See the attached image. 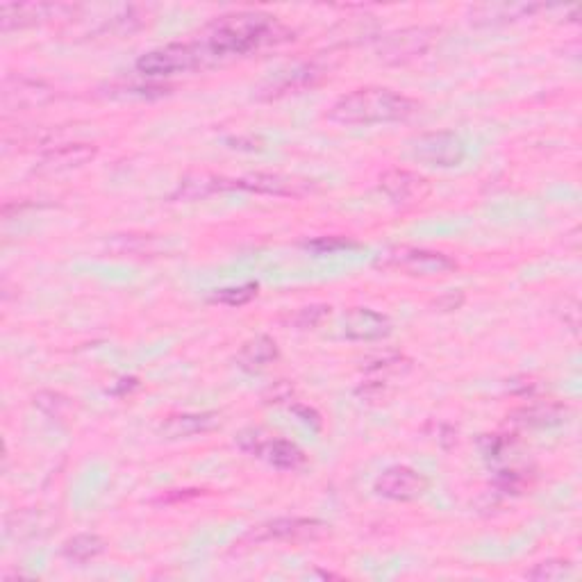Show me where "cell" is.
<instances>
[{
  "label": "cell",
  "mask_w": 582,
  "mask_h": 582,
  "mask_svg": "<svg viewBox=\"0 0 582 582\" xmlns=\"http://www.w3.org/2000/svg\"><path fill=\"white\" fill-rule=\"evenodd\" d=\"M287 35L289 32L271 16L239 12L221 16L219 21L212 23L203 46L212 55V60H221V57L246 55L262 46L278 44V41H285Z\"/></svg>",
  "instance_id": "1"
},
{
  "label": "cell",
  "mask_w": 582,
  "mask_h": 582,
  "mask_svg": "<svg viewBox=\"0 0 582 582\" xmlns=\"http://www.w3.org/2000/svg\"><path fill=\"white\" fill-rule=\"evenodd\" d=\"M419 103L401 91L364 87L339 98L328 110V119L342 126H376V123L407 121L419 112Z\"/></svg>",
  "instance_id": "2"
},
{
  "label": "cell",
  "mask_w": 582,
  "mask_h": 582,
  "mask_svg": "<svg viewBox=\"0 0 582 582\" xmlns=\"http://www.w3.org/2000/svg\"><path fill=\"white\" fill-rule=\"evenodd\" d=\"M207 62H214L207 53L203 41L196 44H169L141 55L137 60V71L146 78H166L176 73L201 69Z\"/></svg>",
  "instance_id": "3"
},
{
  "label": "cell",
  "mask_w": 582,
  "mask_h": 582,
  "mask_svg": "<svg viewBox=\"0 0 582 582\" xmlns=\"http://www.w3.org/2000/svg\"><path fill=\"white\" fill-rule=\"evenodd\" d=\"M380 266L398 271V273H405V276H414V278H435V276L453 273L457 269V262L446 253L428 251V248L401 246L382 257Z\"/></svg>",
  "instance_id": "4"
},
{
  "label": "cell",
  "mask_w": 582,
  "mask_h": 582,
  "mask_svg": "<svg viewBox=\"0 0 582 582\" xmlns=\"http://www.w3.org/2000/svg\"><path fill=\"white\" fill-rule=\"evenodd\" d=\"M412 157L435 169H453L467 160V144L455 132H426L412 141Z\"/></svg>",
  "instance_id": "5"
},
{
  "label": "cell",
  "mask_w": 582,
  "mask_h": 582,
  "mask_svg": "<svg viewBox=\"0 0 582 582\" xmlns=\"http://www.w3.org/2000/svg\"><path fill=\"white\" fill-rule=\"evenodd\" d=\"M437 30L417 26V28H403L396 30L392 35H385L378 41V57L382 62L389 64H403L419 57L435 44Z\"/></svg>",
  "instance_id": "6"
},
{
  "label": "cell",
  "mask_w": 582,
  "mask_h": 582,
  "mask_svg": "<svg viewBox=\"0 0 582 582\" xmlns=\"http://www.w3.org/2000/svg\"><path fill=\"white\" fill-rule=\"evenodd\" d=\"M328 526L317 519H276L262 523L246 535L244 542L262 544V542H307V539H319L326 535Z\"/></svg>",
  "instance_id": "7"
},
{
  "label": "cell",
  "mask_w": 582,
  "mask_h": 582,
  "mask_svg": "<svg viewBox=\"0 0 582 582\" xmlns=\"http://www.w3.org/2000/svg\"><path fill=\"white\" fill-rule=\"evenodd\" d=\"M55 91L46 82L14 76L3 82V110L5 112H28L53 101Z\"/></svg>",
  "instance_id": "8"
},
{
  "label": "cell",
  "mask_w": 582,
  "mask_h": 582,
  "mask_svg": "<svg viewBox=\"0 0 582 582\" xmlns=\"http://www.w3.org/2000/svg\"><path fill=\"white\" fill-rule=\"evenodd\" d=\"M430 480L410 467H389L376 480V492L389 501H414L428 492Z\"/></svg>",
  "instance_id": "9"
},
{
  "label": "cell",
  "mask_w": 582,
  "mask_h": 582,
  "mask_svg": "<svg viewBox=\"0 0 582 582\" xmlns=\"http://www.w3.org/2000/svg\"><path fill=\"white\" fill-rule=\"evenodd\" d=\"M230 187L269 196H307L314 191L312 180L280 176V173H255V176L230 180Z\"/></svg>",
  "instance_id": "10"
},
{
  "label": "cell",
  "mask_w": 582,
  "mask_h": 582,
  "mask_svg": "<svg viewBox=\"0 0 582 582\" xmlns=\"http://www.w3.org/2000/svg\"><path fill=\"white\" fill-rule=\"evenodd\" d=\"M69 5H48V3H5L0 5V30L12 32L39 26L57 14L69 12Z\"/></svg>",
  "instance_id": "11"
},
{
  "label": "cell",
  "mask_w": 582,
  "mask_h": 582,
  "mask_svg": "<svg viewBox=\"0 0 582 582\" xmlns=\"http://www.w3.org/2000/svg\"><path fill=\"white\" fill-rule=\"evenodd\" d=\"M392 332V321L371 307H353L344 317V335L353 342H378Z\"/></svg>",
  "instance_id": "12"
},
{
  "label": "cell",
  "mask_w": 582,
  "mask_h": 582,
  "mask_svg": "<svg viewBox=\"0 0 582 582\" xmlns=\"http://www.w3.org/2000/svg\"><path fill=\"white\" fill-rule=\"evenodd\" d=\"M380 189L394 203H421L428 196V180L407 169H389L380 176Z\"/></svg>",
  "instance_id": "13"
},
{
  "label": "cell",
  "mask_w": 582,
  "mask_h": 582,
  "mask_svg": "<svg viewBox=\"0 0 582 582\" xmlns=\"http://www.w3.org/2000/svg\"><path fill=\"white\" fill-rule=\"evenodd\" d=\"M96 157V146L91 144H66L60 148H53L44 160L39 164V173H48V176H55V173H66L73 169H80V166L89 164Z\"/></svg>",
  "instance_id": "14"
},
{
  "label": "cell",
  "mask_w": 582,
  "mask_h": 582,
  "mask_svg": "<svg viewBox=\"0 0 582 582\" xmlns=\"http://www.w3.org/2000/svg\"><path fill=\"white\" fill-rule=\"evenodd\" d=\"M221 426V417L214 412L201 414H176L162 423V435L169 439H187L196 435H205Z\"/></svg>",
  "instance_id": "15"
},
{
  "label": "cell",
  "mask_w": 582,
  "mask_h": 582,
  "mask_svg": "<svg viewBox=\"0 0 582 582\" xmlns=\"http://www.w3.org/2000/svg\"><path fill=\"white\" fill-rule=\"evenodd\" d=\"M539 10H542V5L535 3H487L473 7L471 21L485 23V26H496V23L528 19V16Z\"/></svg>",
  "instance_id": "16"
},
{
  "label": "cell",
  "mask_w": 582,
  "mask_h": 582,
  "mask_svg": "<svg viewBox=\"0 0 582 582\" xmlns=\"http://www.w3.org/2000/svg\"><path fill=\"white\" fill-rule=\"evenodd\" d=\"M257 457H262L264 462H269L271 467H278V469H287V471H294V469H301L303 464L307 462L305 453L298 448L296 444L287 442V439L276 437V435H269L264 446L260 448V453Z\"/></svg>",
  "instance_id": "17"
},
{
  "label": "cell",
  "mask_w": 582,
  "mask_h": 582,
  "mask_svg": "<svg viewBox=\"0 0 582 582\" xmlns=\"http://www.w3.org/2000/svg\"><path fill=\"white\" fill-rule=\"evenodd\" d=\"M278 360V344L271 337H255L241 346L237 353V367L248 373L262 371Z\"/></svg>",
  "instance_id": "18"
},
{
  "label": "cell",
  "mask_w": 582,
  "mask_h": 582,
  "mask_svg": "<svg viewBox=\"0 0 582 582\" xmlns=\"http://www.w3.org/2000/svg\"><path fill=\"white\" fill-rule=\"evenodd\" d=\"M514 417H517V421L523 423V426L530 428H555L567 421V407L557 403H537L523 407V410H519Z\"/></svg>",
  "instance_id": "19"
},
{
  "label": "cell",
  "mask_w": 582,
  "mask_h": 582,
  "mask_svg": "<svg viewBox=\"0 0 582 582\" xmlns=\"http://www.w3.org/2000/svg\"><path fill=\"white\" fill-rule=\"evenodd\" d=\"M223 189H230V180L226 178H216V176H191L180 180V187L173 198L176 201H196V198H205L214 194V191H223Z\"/></svg>",
  "instance_id": "20"
},
{
  "label": "cell",
  "mask_w": 582,
  "mask_h": 582,
  "mask_svg": "<svg viewBox=\"0 0 582 582\" xmlns=\"http://www.w3.org/2000/svg\"><path fill=\"white\" fill-rule=\"evenodd\" d=\"M105 551V542L98 535H89V532H85V535H76V537H71V539H66L64 546H62V553L66 560H71V562H89V560H94V557H98Z\"/></svg>",
  "instance_id": "21"
},
{
  "label": "cell",
  "mask_w": 582,
  "mask_h": 582,
  "mask_svg": "<svg viewBox=\"0 0 582 582\" xmlns=\"http://www.w3.org/2000/svg\"><path fill=\"white\" fill-rule=\"evenodd\" d=\"M257 291H260V287H257L255 282H246V285H239V287L216 289L210 296V301L219 305H228V307H241V305L251 303L257 296Z\"/></svg>",
  "instance_id": "22"
},
{
  "label": "cell",
  "mask_w": 582,
  "mask_h": 582,
  "mask_svg": "<svg viewBox=\"0 0 582 582\" xmlns=\"http://www.w3.org/2000/svg\"><path fill=\"white\" fill-rule=\"evenodd\" d=\"M571 576V562L567 560H548L539 562L535 569L528 571L530 580H544V582H557Z\"/></svg>",
  "instance_id": "23"
},
{
  "label": "cell",
  "mask_w": 582,
  "mask_h": 582,
  "mask_svg": "<svg viewBox=\"0 0 582 582\" xmlns=\"http://www.w3.org/2000/svg\"><path fill=\"white\" fill-rule=\"evenodd\" d=\"M330 317V305H307V307H301L294 317H291V323L298 330H314V328H319L323 321H326Z\"/></svg>",
  "instance_id": "24"
},
{
  "label": "cell",
  "mask_w": 582,
  "mask_h": 582,
  "mask_svg": "<svg viewBox=\"0 0 582 582\" xmlns=\"http://www.w3.org/2000/svg\"><path fill=\"white\" fill-rule=\"evenodd\" d=\"M310 251L319 253V255H330V253H337V251H348V248H357L360 244L357 241H351L346 237H319V239H312L305 244Z\"/></svg>",
  "instance_id": "25"
},
{
  "label": "cell",
  "mask_w": 582,
  "mask_h": 582,
  "mask_svg": "<svg viewBox=\"0 0 582 582\" xmlns=\"http://www.w3.org/2000/svg\"><path fill=\"white\" fill-rule=\"evenodd\" d=\"M294 412H296V414H301L305 423H312L314 428H321V419H319V414L314 412V410H307V407L296 405V407H294Z\"/></svg>",
  "instance_id": "26"
},
{
  "label": "cell",
  "mask_w": 582,
  "mask_h": 582,
  "mask_svg": "<svg viewBox=\"0 0 582 582\" xmlns=\"http://www.w3.org/2000/svg\"><path fill=\"white\" fill-rule=\"evenodd\" d=\"M462 301H464L462 296L455 298V294H448L442 301H437V307H442V310H455V307L462 305Z\"/></svg>",
  "instance_id": "27"
}]
</instances>
